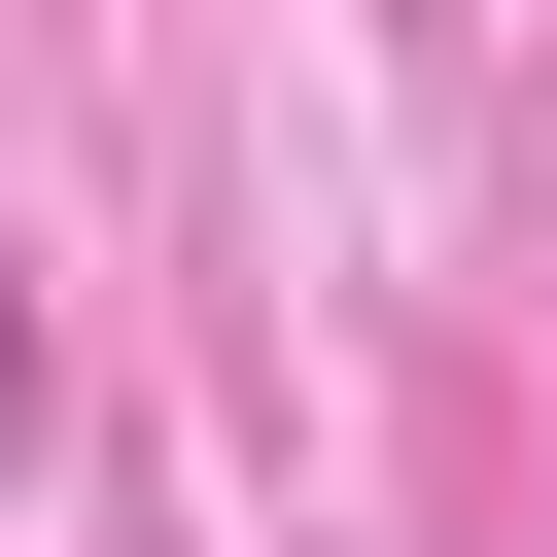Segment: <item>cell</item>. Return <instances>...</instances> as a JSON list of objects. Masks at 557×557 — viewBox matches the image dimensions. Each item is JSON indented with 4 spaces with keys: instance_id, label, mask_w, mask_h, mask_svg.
Here are the masks:
<instances>
[{
    "instance_id": "1",
    "label": "cell",
    "mask_w": 557,
    "mask_h": 557,
    "mask_svg": "<svg viewBox=\"0 0 557 557\" xmlns=\"http://www.w3.org/2000/svg\"><path fill=\"white\" fill-rule=\"evenodd\" d=\"M0 453H35V313H0Z\"/></svg>"
}]
</instances>
